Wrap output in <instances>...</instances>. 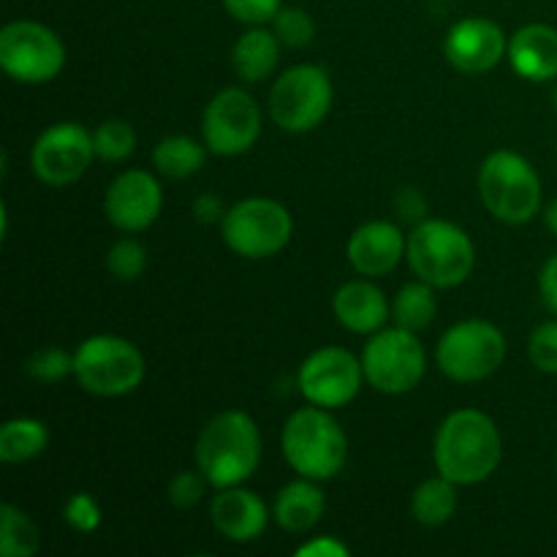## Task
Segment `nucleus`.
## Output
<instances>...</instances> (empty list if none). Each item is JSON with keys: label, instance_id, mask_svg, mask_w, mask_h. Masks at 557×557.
<instances>
[{"label": "nucleus", "instance_id": "nucleus-1", "mask_svg": "<svg viewBox=\"0 0 557 557\" xmlns=\"http://www.w3.org/2000/svg\"><path fill=\"white\" fill-rule=\"evenodd\" d=\"M504 455L500 433L487 413L462 408L449 413L435 435V468L441 476L460 484H479L495 473Z\"/></svg>", "mask_w": 557, "mask_h": 557}, {"label": "nucleus", "instance_id": "nucleus-2", "mask_svg": "<svg viewBox=\"0 0 557 557\" xmlns=\"http://www.w3.org/2000/svg\"><path fill=\"white\" fill-rule=\"evenodd\" d=\"M261 460V435L245 411L212 417L196 441V462L212 487H237L253 476Z\"/></svg>", "mask_w": 557, "mask_h": 557}, {"label": "nucleus", "instance_id": "nucleus-3", "mask_svg": "<svg viewBox=\"0 0 557 557\" xmlns=\"http://www.w3.org/2000/svg\"><path fill=\"white\" fill-rule=\"evenodd\" d=\"M283 457L305 479L326 482L343 471L348 457V438L330 408H299L283 428Z\"/></svg>", "mask_w": 557, "mask_h": 557}, {"label": "nucleus", "instance_id": "nucleus-4", "mask_svg": "<svg viewBox=\"0 0 557 557\" xmlns=\"http://www.w3.org/2000/svg\"><path fill=\"white\" fill-rule=\"evenodd\" d=\"M408 264L419 281L433 288H455L468 281L476 264L471 237L449 221H422L408 237Z\"/></svg>", "mask_w": 557, "mask_h": 557}, {"label": "nucleus", "instance_id": "nucleus-5", "mask_svg": "<svg viewBox=\"0 0 557 557\" xmlns=\"http://www.w3.org/2000/svg\"><path fill=\"white\" fill-rule=\"evenodd\" d=\"M479 194L484 207L498 221L520 226L531 221L542 207V180L520 152L495 150L482 163Z\"/></svg>", "mask_w": 557, "mask_h": 557}, {"label": "nucleus", "instance_id": "nucleus-6", "mask_svg": "<svg viewBox=\"0 0 557 557\" xmlns=\"http://www.w3.org/2000/svg\"><path fill=\"white\" fill-rule=\"evenodd\" d=\"M74 379L90 395H128L145 379V357L125 337L92 335L74 351Z\"/></svg>", "mask_w": 557, "mask_h": 557}, {"label": "nucleus", "instance_id": "nucleus-7", "mask_svg": "<svg viewBox=\"0 0 557 557\" xmlns=\"http://www.w3.org/2000/svg\"><path fill=\"white\" fill-rule=\"evenodd\" d=\"M438 368L457 384L490 379L506 359V337L484 319H468L444 332L438 341Z\"/></svg>", "mask_w": 557, "mask_h": 557}, {"label": "nucleus", "instance_id": "nucleus-8", "mask_svg": "<svg viewBox=\"0 0 557 557\" xmlns=\"http://www.w3.org/2000/svg\"><path fill=\"white\" fill-rule=\"evenodd\" d=\"M223 239L243 259H270L294 234V221L275 199H245L223 215Z\"/></svg>", "mask_w": 557, "mask_h": 557}, {"label": "nucleus", "instance_id": "nucleus-9", "mask_svg": "<svg viewBox=\"0 0 557 557\" xmlns=\"http://www.w3.org/2000/svg\"><path fill=\"white\" fill-rule=\"evenodd\" d=\"M364 381L384 395H406L417 389L428 370L422 343L411 330L375 332L362 351Z\"/></svg>", "mask_w": 557, "mask_h": 557}, {"label": "nucleus", "instance_id": "nucleus-10", "mask_svg": "<svg viewBox=\"0 0 557 557\" xmlns=\"http://www.w3.org/2000/svg\"><path fill=\"white\" fill-rule=\"evenodd\" d=\"M0 65L16 82L41 85L63 71L65 47L41 22L16 20L0 30Z\"/></svg>", "mask_w": 557, "mask_h": 557}, {"label": "nucleus", "instance_id": "nucleus-11", "mask_svg": "<svg viewBox=\"0 0 557 557\" xmlns=\"http://www.w3.org/2000/svg\"><path fill=\"white\" fill-rule=\"evenodd\" d=\"M332 109L330 74L319 65H294L283 71L270 92V112L281 128L305 134L315 128Z\"/></svg>", "mask_w": 557, "mask_h": 557}, {"label": "nucleus", "instance_id": "nucleus-12", "mask_svg": "<svg viewBox=\"0 0 557 557\" xmlns=\"http://www.w3.org/2000/svg\"><path fill=\"white\" fill-rule=\"evenodd\" d=\"M205 145L215 156H243L256 145L261 134V109L253 96L239 87H226L218 92L205 109L201 120Z\"/></svg>", "mask_w": 557, "mask_h": 557}, {"label": "nucleus", "instance_id": "nucleus-13", "mask_svg": "<svg viewBox=\"0 0 557 557\" xmlns=\"http://www.w3.org/2000/svg\"><path fill=\"white\" fill-rule=\"evenodd\" d=\"M96 158L92 134L79 123L49 125L36 139L30 152V166L41 183L52 188L76 183L90 169Z\"/></svg>", "mask_w": 557, "mask_h": 557}, {"label": "nucleus", "instance_id": "nucleus-14", "mask_svg": "<svg viewBox=\"0 0 557 557\" xmlns=\"http://www.w3.org/2000/svg\"><path fill=\"white\" fill-rule=\"evenodd\" d=\"M364 381L362 359L354 357L346 348H319L302 362L297 373V386L305 400L321 408L348 406L359 395Z\"/></svg>", "mask_w": 557, "mask_h": 557}, {"label": "nucleus", "instance_id": "nucleus-15", "mask_svg": "<svg viewBox=\"0 0 557 557\" xmlns=\"http://www.w3.org/2000/svg\"><path fill=\"white\" fill-rule=\"evenodd\" d=\"M161 185L145 169H128L114 177L103 196V212L120 232H145L161 215Z\"/></svg>", "mask_w": 557, "mask_h": 557}, {"label": "nucleus", "instance_id": "nucleus-16", "mask_svg": "<svg viewBox=\"0 0 557 557\" xmlns=\"http://www.w3.org/2000/svg\"><path fill=\"white\" fill-rule=\"evenodd\" d=\"M444 52L446 60L462 74H484L504 60L509 44L498 22L484 20V16H466L449 27Z\"/></svg>", "mask_w": 557, "mask_h": 557}, {"label": "nucleus", "instance_id": "nucleus-17", "mask_svg": "<svg viewBox=\"0 0 557 557\" xmlns=\"http://www.w3.org/2000/svg\"><path fill=\"white\" fill-rule=\"evenodd\" d=\"M408 239L400 228L389 221L362 223L357 232L348 237V261L359 275L379 277L397 267V261L406 256Z\"/></svg>", "mask_w": 557, "mask_h": 557}, {"label": "nucleus", "instance_id": "nucleus-18", "mask_svg": "<svg viewBox=\"0 0 557 557\" xmlns=\"http://www.w3.org/2000/svg\"><path fill=\"white\" fill-rule=\"evenodd\" d=\"M210 520L228 542H253L270 522L264 500L245 487H223L210 504Z\"/></svg>", "mask_w": 557, "mask_h": 557}, {"label": "nucleus", "instance_id": "nucleus-19", "mask_svg": "<svg viewBox=\"0 0 557 557\" xmlns=\"http://www.w3.org/2000/svg\"><path fill=\"white\" fill-rule=\"evenodd\" d=\"M332 310L341 326L357 335H375L389 319V302L384 292L370 281H348L337 288Z\"/></svg>", "mask_w": 557, "mask_h": 557}, {"label": "nucleus", "instance_id": "nucleus-20", "mask_svg": "<svg viewBox=\"0 0 557 557\" xmlns=\"http://www.w3.org/2000/svg\"><path fill=\"white\" fill-rule=\"evenodd\" d=\"M509 63L522 79H557V30L549 25H525L511 36Z\"/></svg>", "mask_w": 557, "mask_h": 557}, {"label": "nucleus", "instance_id": "nucleus-21", "mask_svg": "<svg viewBox=\"0 0 557 557\" xmlns=\"http://www.w3.org/2000/svg\"><path fill=\"white\" fill-rule=\"evenodd\" d=\"M326 509V498L319 487L313 484V479H299V482L286 484V487L277 493L275 517L277 525L288 533H308L315 522L321 520Z\"/></svg>", "mask_w": 557, "mask_h": 557}, {"label": "nucleus", "instance_id": "nucleus-22", "mask_svg": "<svg viewBox=\"0 0 557 557\" xmlns=\"http://www.w3.org/2000/svg\"><path fill=\"white\" fill-rule=\"evenodd\" d=\"M281 60V38L275 30H264V27L253 25L232 49L234 71L243 76L245 82H264L270 79L272 71L277 69Z\"/></svg>", "mask_w": 557, "mask_h": 557}, {"label": "nucleus", "instance_id": "nucleus-23", "mask_svg": "<svg viewBox=\"0 0 557 557\" xmlns=\"http://www.w3.org/2000/svg\"><path fill=\"white\" fill-rule=\"evenodd\" d=\"M207 161V150L196 139L183 134L166 136L152 150V166L169 180H185L199 172Z\"/></svg>", "mask_w": 557, "mask_h": 557}, {"label": "nucleus", "instance_id": "nucleus-24", "mask_svg": "<svg viewBox=\"0 0 557 557\" xmlns=\"http://www.w3.org/2000/svg\"><path fill=\"white\" fill-rule=\"evenodd\" d=\"M49 444L47 424L38 419H11L0 428V460L27 462L41 455Z\"/></svg>", "mask_w": 557, "mask_h": 557}, {"label": "nucleus", "instance_id": "nucleus-25", "mask_svg": "<svg viewBox=\"0 0 557 557\" xmlns=\"http://www.w3.org/2000/svg\"><path fill=\"white\" fill-rule=\"evenodd\" d=\"M457 509V484L446 476L428 479L417 487L411 498V515L422 525H444Z\"/></svg>", "mask_w": 557, "mask_h": 557}, {"label": "nucleus", "instance_id": "nucleus-26", "mask_svg": "<svg viewBox=\"0 0 557 557\" xmlns=\"http://www.w3.org/2000/svg\"><path fill=\"white\" fill-rule=\"evenodd\" d=\"M41 549V536L30 517L16 506H0V555L33 557Z\"/></svg>", "mask_w": 557, "mask_h": 557}, {"label": "nucleus", "instance_id": "nucleus-27", "mask_svg": "<svg viewBox=\"0 0 557 557\" xmlns=\"http://www.w3.org/2000/svg\"><path fill=\"white\" fill-rule=\"evenodd\" d=\"M435 308H438V305H435L433 286L419 281V283H408V286H403L400 292H397L395 305H392V313H395L397 326L419 332V330H428L430 321H433L435 315Z\"/></svg>", "mask_w": 557, "mask_h": 557}, {"label": "nucleus", "instance_id": "nucleus-28", "mask_svg": "<svg viewBox=\"0 0 557 557\" xmlns=\"http://www.w3.org/2000/svg\"><path fill=\"white\" fill-rule=\"evenodd\" d=\"M92 145H96V158L101 161H125L136 150V131L123 120H107L92 134Z\"/></svg>", "mask_w": 557, "mask_h": 557}, {"label": "nucleus", "instance_id": "nucleus-29", "mask_svg": "<svg viewBox=\"0 0 557 557\" xmlns=\"http://www.w3.org/2000/svg\"><path fill=\"white\" fill-rule=\"evenodd\" d=\"M272 30L281 38L283 47L302 49L315 38V22L310 20L308 11L297 9V5H283V9L272 16Z\"/></svg>", "mask_w": 557, "mask_h": 557}, {"label": "nucleus", "instance_id": "nucleus-30", "mask_svg": "<svg viewBox=\"0 0 557 557\" xmlns=\"http://www.w3.org/2000/svg\"><path fill=\"white\" fill-rule=\"evenodd\" d=\"M107 267L117 281H136L147 270V250L136 239L125 237L109 248Z\"/></svg>", "mask_w": 557, "mask_h": 557}, {"label": "nucleus", "instance_id": "nucleus-31", "mask_svg": "<svg viewBox=\"0 0 557 557\" xmlns=\"http://www.w3.org/2000/svg\"><path fill=\"white\" fill-rule=\"evenodd\" d=\"M27 373L44 384H58L65 375L74 373V354L63 351V348H44L27 359Z\"/></svg>", "mask_w": 557, "mask_h": 557}, {"label": "nucleus", "instance_id": "nucleus-32", "mask_svg": "<svg viewBox=\"0 0 557 557\" xmlns=\"http://www.w3.org/2000/svg\"><path fill=\"white\" fill-rule=\"evenodd\" d=\"M528 354H531L533 368L542 373H557V321H544L533 330Z\"/></svg>", "mask_w": 557, "mask_h": 557}, {"label": "nucleus", "instance_id": "nucleus-33", "mask_svg": "<svg viewBox=\"0 0 557 557\" xmlns=\"http://www.w3.org/2000/svg\"><path fill=\"white\" fill-rule=\"evenodd\" d=\"M63 517L74 531L92 533L101 528V506L90 493H74L63 506Z\"/></svg>", "mask_w": 557, "mask_h": 557}, {"label": "nucleus", "instance_id": "nucleus-34", "mask_svg": "<svg viewBox=\"0 0 557 557\" xmlns=\"http://www.w3.org/2000/svg\"><path fill=\"white\" fill-rule=\"evenodd\" d=\"M207 476L196 471H183L169 482V504L177 506V509H194L201 498H205L207 490Z\"/></svg>", "mask_w": 557, "mask_h": 557}, {"label": "nucleus", "instance_id": "nucleus-35", "mask_svg": "<svg viewBox=\"0 0 557 557\" xmlns=\"http://www.w3.org/2000/svg\"><path fill=\"white\" fill-rule=\"evenodd\" d=\"M228 14L245 25H264L283 9V0H223Z\"/></svg>", "mask_w": 557, "mask_h": 557}, {"label": "nucleus", "instance_id": "nucleus-36", "mask_svg": "<svg viewBox=\"0 0 557 557\" xmlns=\"http://www.w3.org/2000/svg\"><path fill=\"white\" fill-rule=\"evenodd\" d=\"M395 207L403 215V221L408 223H422L424 212H428V201H424L422 190L419 188H403L400 194L395 196Z\"/></svg>", "mask_w": 557, "mask_h": 557}, {"label": "nucleus", "instance_id": "nucleus-37", "mask_svg": "<svg viewBox=\"0 0 557 557\" xmlns=\"http://www.w3.org/2000/svg\"><path fill=\"white\" fill-rule=\"evenodd\" d=\"M348 553H351V549L332 536H319L297 549L299 557H346Z\"/></svg>", "mask_w": 557, "mask_h": 557}, {"label": "nucleus", "instance_id": "nucleus-38", "mask_svg": "<svg viewBox=\"0 0 557 557\" xmlns=\"http://www.w3.org/2000/svg\"><path fill=\"white\" fill-rule=\"evenodd\" d=\"M223 215H226V212H223V201L218 199L215 194H205L194 201V218L199 223H207V226H210V223L223 221Z\"/></svg>", "mask_w": 557, "mask_h": 557}, {"label": "nucleus", "instance_id": "nucleus-39", "mask_svg": "<svg viewBox=\"0 0 557 557\" xmlns=\"http://www.w3.org/2000/svg\"><path fill=\"white\" fill-rule=\"evenodd\" d=\"M539 288H542L544 305L557 315V253L544 264L542 275H539Z\"/></svg>", "mask_w": 557, "mask_h": 557}, {"label": "nucleus", "instance_id": "nucleus-40", "mask_svg": "<svg viewBox=\"0 0 557 557\" xmlns=\"http://www.w3.org/2000/svg\"><path fill=\"white\" fill-rule=\"evenodd\" d=\"M544 218H547L549 232H553L555 237H557V199L549 201V207H547V212H544Z\"/></svg>", "mask_w": 557, "mask_h": 557}, {"label": "nucleus", "instance_id": "nucleus-41", "mask_svg": "<svg viewBox=\"0 0 557 557\" xmlns=\"http://www.w3.org/2000/svg\"><path fill=\"white\" fill-rule=\"evenodd\" d=\"M553 103H555V109H557V85H555V90H553Z\"/></svg>", "mask_w": 557, "mask_h": 557}]
</instances>
